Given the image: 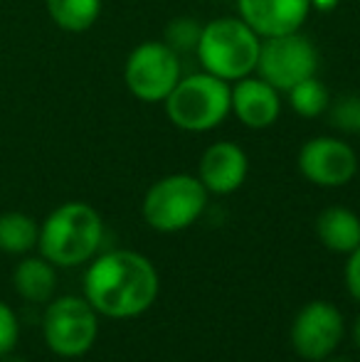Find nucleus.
<instances>
[{
	"label": "nucleus",
	"instance_id": "nucleus-21",
	"mask_svg": "<svg viewBox=\"0 0 360 362\" xmlns=\"http://www.w3.org/2000/svg\"><path fill=\"white\" fill-rule=\"evenodd\" d=\"M20 340V320L5 300H0V358L13 353Z\"/></svg>",
	"mask_w": 360,
	"mask_h": 362
},
{
	"label": "nucleus",
	"instance_id": "nucleus-5",
	"mask_svg": "<svg viewBox=\"0 0 360 362\" xmlns=\"http://www.w3.org/2000/svg\"><path fill=\"white\" fill-rule=\"evenodd\" d=\"M207 197H210V192L205 190L197 175L173 173V175L156 180L146 190L141 212H144V219L151 229L175 234L192 227L202 217L207 207Z\"/></svg>",
	"mask_w": 360,
	"mask_h": 362
},
{
	"label": "nucleus",
	"instance_id": "nucleus-14",
	"mask_svg": "<svg viewBox=\"0 0 360 362\" xmlns=\"http://www.w3.org/2000/svg\"><path fill=\"white\" fill-rule=\"evenodd\" d=\"M316 237L328 252L348 257L360 247V217L343 205L326 207L316 217Z\"/></svg>",
	"mask_w": 360,
	"mask_h": 362
},
{
	"label": "nucleus",
	"instance_id": "nucleus-1",
	"mask_svg": "<svg viewBox=\"0 0 360 362\" xmlns=\"http://www.w3.org/2000/svg\"><path fill=\"white\" fill-rule=\"evenodd\" d=\"M158 284V272L149 257L134 249H111L89 262L84 298L99 315L129 320L144 315L156 303Z\"/></svg>",
	"mask_w": 360,
	"mask_h": 362
},
{
	"label": "nucleus",
	"instance_id": "nucleus-22",
	"mask_svg": "<svg viewBox=\"0 0 360 362\" xmlns=\"http://www.w3.org/2000/svg\"><path fill=\"white\" fill-rule=\"evenodd\" d=\"M346 286L348 293L360 303V247L353 249L348 254V264H346Z\"/></svg>",
	"mask_w": 360,
	"mask_h": 362
},
{
	"label": "nucleus",
	"instance_id": "nucleus-16",
	"mask_svg": "<svg viewBox=\"0 0 360 362\" xmlns=\"http://www.w3.org/2000/svg\"><path fill=\"white\" fill-rule=\"evenodd\" d=\"M40 224L30 215L18 210H10L0 215V252L25 257L37 247Z\"/></svg>",
	"mask_w": 360,
	"mask_h": 362
},
{
	"label": "nucleus",
	"instance_id": "nucleus-26",
	"mask_svg": "<svg viewBox=\"0 0 360 362\" xmlns=\"http://www.w3.org/2000/svg\"><path fill=\"white\" fill-rule=\"evenodd\" d=\"M323 362H353V360H348V358H333V355H331V358H326Z\"/></svg>",
	"mask_w": 360,
	"mask_h": 362
},
{
	"label": "nucleus",
	"instance_id": "nucleus-10",
	"mask_svg": "<svg viewBox=\"0 0 360 362\" xmlns=\"http://www.w3.org/2000/svg\"><path fill=\"white\" fill-rule=\"evenodd\" d=\"M298 173L311 185L318 187H343L356 177L358 156L343 139L316 136L301 146L296 158Z\"/></svg>",
	"mask_w": 360,
	"mask_h": 362
},
{
	"label": "nucleus",
	"instance_id": "nucleus-6",
	"mask_svg": "<svg viewBox=\"0 0 360 362\" xmlns=\"http://www.w3.org/2000/svg\"><path fill=\"white\" fill-rule=\"evenodd\" d=\"M99 313L84 296H59L42 315V338L59 358H82L96 343Z\"/></svg>",
	"mask_w": 360,
	"mask_h": 362
},
{
	"label": "nucleus",
	"instance_id": "nucleus-17",
	"mask_svg": "<svg viewBox=\"0 0 360 362\" xmlns=\"http://www.w3.org/2000/svg\"><path fill=\"white\" fill-rule=\"evenodd\" d=\"M47 15L64 33H87L101 15V0H45Z\"/></svg>",
	"mask_w": 360,
	"mask_h": 362
},
{
	"label": "nucleus",
	"instance_id": "nucleus-18",
	"mask_svg": "<svg viewBox=\"0 0 360 362\" xmlns=\"http://www.w3.org/2000/svg\"><path fill=\"white\" fill-rule=\"evenodd\" d=\"M286 94H289V106L301 119H318L331 106V94H328V89L323 86V81L318 76H308V79L298 81Z\"/></svg>",
	"mask_w": 360,
	"mask_h": 362
},
{
	"label": "nucleus",
	"instance_id": "nucleus-24",
	"mask_svg": "<svg viewBox=\"0 0 360 362\" xmlns=\"http://www.w3.org/2000/svg\"><path fill=\"white\" fill-rule=\"evenodd\" d=\"M353 343H356V348L360 353V315L356 318V323H353Z\"/></svg>",
	"mask_w": 360,
	"mask_h": 362
},
{
	"label": "nucleus",
	"instance_id": "nucleus-23",
	"mask_svg": "<svg viewBox=\"0 0 360 362\" xmlns=\"http://www.w3.org/2000/svg\"><path fill=\"white\" fill-rule=\"evenodd\" d=\"M341 5V0H311V10L316 13H333Z\"/></svg>",
	"mask_w": 360,
	"mask_h": 362
},
{
	"label": "nucleus",
	"instance_id": "nucleus-7",
	"mask_svg": "<svg viewBox=\"0 0 360 362\" xmlns=\"http://www.w3.org/2000/svg\"><path fill=\"white\" fill-rule=\"evenodd\" d=\"M182 76L180 54L163 40H149L131 49L124 64V81L131 96L146 104H163Z\"/></svg>",
	"mask_w": 360,
	"mask_h": 362
},
{
	"label": "nucleus",
	"instance_id": "nucleus-11",
	"mask_svg": "<svg viewBox=\"0 0 360 362\" xmlns=\"http://www.w3.org/2000/svg\"><path fill=\"white\" fill-rule=\"evenodd\" d=\"M250 173V158L245 148L235 141H217L207 146L200 156L197 177L210 195H232L247 180Z\"/></svg>",
	"mask_w": 360,
	"mask_h": 362
},
{
	"label": "nucleus",
	"instance_id": "nucleus-27",
	"mask_svg": "<svg viewBox=\"0 0 360 362\" xmlns=\"http://www.w3.org/2000/svg\"><path fill=\"white\" fill-rule=\"evenodd\" d=\"M356 134H360V119H358V131H356Z\"/></svg>",
	"mask_w": 360,
	"mask_h": 362
},
{
	"label": "nucleus",
	"instance_id": "nucleus-12",
	"mask_svg": "<svg viewBox=\"0 0 360 362\" xmlns=\"http://www.w3.org/2000/svg\"><path fill=\"white\" fill-rule=\"evenodd\" d=\"M237 15L265 37L296 33L311 15V0H235Z\"/></svg>",
	"mask_w": 360,
	"mask_h": 362
},
{
	"label": "nucleus",
	"instance_id": "nucleus-3",
	"mask_svg": "<svg viewBox=\"0 0 360 362\" xmlns=\"http://www.w3.org/2000/svg\"><path fill=\"white\" fill-rule=\"evenodd\" d=\"M262 37L237 15V18H215L202 25L197 42V62L202 72L225 81H240L257 72Z\"/></svg>",
	"mask_w": 360,
	"mask_h": 362
},
{
	"label": "nucleus",
	"instance_id": "nucleus-8",
	"mask_svg": "<svg viewBox=\"0 0 360 362\" xmlns=\"http://www.w3.org/2000/svg\"><path fill=\"white\" fill-rule=\"evenodd\" d=\"M318 62L321 57H318V47L313 45V40L296 30V33L262 40L257 74L269 81L274 89L289 91L298 81L316 76Z\"/></svg>",
	"mask_w": 360,
	"mask_h": 362
},
{
	"label": "nucleus",
	"instance_id": "nucleus-15",
	"mask_svg": "<svg viewBox=\"0 0 360 362\" xmlns=\"http://www.w3.org/2000/svg\"><path fill=\"white\" fill-rule=\"evenodd\" d=\"M13 286L20 298L30 303H47L52 300L54 288H57V267L40 254V257H28L15 267Z\"/></svg>",
	"mask_w": 360,
	"mask_h": 362
},
{
	"label": "nucleus",
	"instance_id": "nucleus-13",
	"mask_svg": "<svg viewBox=\"0 0 360 362\" xmlns=\"http://www.w3.org/2000/svg\"><path fill=\"white\" fill-rule=\"evenodd\" d=\"M281 91L262 76H245L232 86V114L252 131L269 129L281 116Z\"/></svg>",
	"mask_w": 360,
	"mask_h": 362
},
{
	"label": "nucleus",
	"instance_id": "nucleus-20",
	"mask_svg": "<svg viewBox=\"0 0 360 362\" xmlns=\"http://www.w3.org/2000/svg\"><path fill=\"white\" fill-rule=\"evenodd\" d=\"M331 111V126L341 131H358V119H360V99L358 96H346L338 99V104L328 106Z\"/></svg>",
	"mask_w": 360,
	"mask_h": 362
},
{
	"label": "nucleus",
	"instance_id": "nucleus-2",
	"mask_svg": "<svg viewBox=\"0 0 360 362\" xmlns=\"http://www.w3.org/2000/svg\"><path fill=\"white\" fill-rule=\"evenodd\" d=\"M104 242L101 215L87 202H64L40 224L37 249L59 269L82 267L99 254Z\"/></svg>",
	"mask_w": 360,
	"mask_h": 362
},
{
	"label": "nucleus",
	"instance_id": "nucleus-4",
	"mask_svg": "<svg viewBox=\"0 0 360 362\" xmlns=\"http://www.w3.org/2000/svg\"><path fill=\"white\" fill-rule=\"evenodd\" d=\"M163 104L175 129L187 134H205L222 126L232 114V86L230 81L207 72L187 74L180 76Z\"/></svg>",
	"mask_w": 360,
	"mask_h": 362
},
{
	"label": "nucleus",
	"instance_id": "nucleus-25",
	"mask_svg": "<svg viewBox=\"0 0 360 362\" xmlns=\"http://www.w3.org/2000/svg\"><path fill=\"white\" fill-rule=\"evenodd\" d=\"M0 362H28V360H25V358H20V355H15V350H13V353L3 355V358H0Z\"/></svg>",
	"mask_w": 360,
	"mask_h": 362
},
{
	"label": "nucleus",
	"instance_id": "nucleus-9",
	"mask_svg": "<svg viewBox=\"0 0 360 362\" xmlns=\"http://www.w3.org/2000/svg\"><path fill=\"white\" fill-rule=\"evenodd\" d=\"M346 335L343 313L331 300H311L291 323V348L298 358L323 362L331 358Z\"/></svg>",
	"mask_w": 360,
	"mask_h": 362
},
{
	"label": "nucleus",
	"instance_id": "nucleus-19",
	"mask_svg": "<svg viewBox=\"0 0 360 362\" xmlns=\"http://www.w3.org/2000/svg\"><path fill=\"white\" fill-rule=\"evenodd\" d=\"M200 33L202 25L197 23L195 18H187V15H180V18H173L168 25H166L163 33V42L168 45L173 52H195L197 42H200Z\"/></svg>",
	"mask_w": 360,
	"mask_h": 362
}]
</instances>
